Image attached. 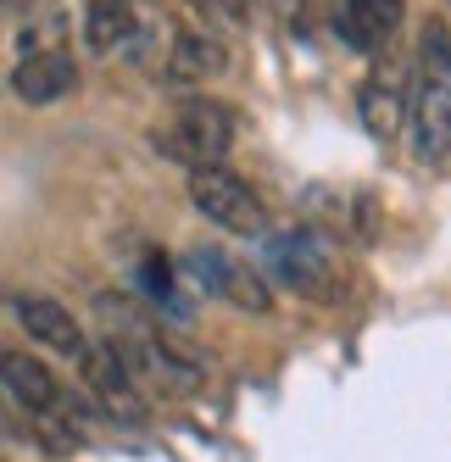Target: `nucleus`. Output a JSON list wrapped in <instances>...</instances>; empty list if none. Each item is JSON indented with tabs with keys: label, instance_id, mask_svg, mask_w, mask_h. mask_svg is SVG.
I'll return each mask as SVG.
<instances>
[{
	"label": "nucleus",
	"instance_id": "2",
	"mask_svg": "<svg viewBox=\"0 0 451 462\" xmlns=\"http://www.w3.org/2000/svg\"><path fill=\"white\" fill-rule=\"evenodd\" d=\"M95 318L106 328V346L134 368V379H162V384H189L196 368L179 356V346L156 328V318H145L128 295H95Z\"/></svg>",
	"mask_w": 451,
	"mask_h": 462
},
{
	"label": "nucleus",
	"instance_id": "12",
	"mask_svg": "<svg viewBox=\"0 0 451 462\" xmlns=\"http://www.w3.org/2000/svg\"><path fill=\"white\" fill-rule=\"evenodd\" d=\"M73 89H78V61L68 51H56V45L28 51L12 68V95L28 101V106H51V101H61V95H73Z\"/></svg>",
	"mask_w": 451,
	"mask_h": 462
},
{
	"label": "nucleus",
	"instance_id": "16",
	"mask_svg": "<svg viewBox=\"0 0 451 462\" xmlns=\"http://www.w3.org/2000/svg\"><path fill=\"white\" fill-rule=\"evenodd\" d=\"M168 284H173V279H168V262L151 256V262H145V290H151V301H168Z\"/></svg>",
	"mask_w": 451,
	"mask_h": 462
},
{
	"label": "nucleus",
	"instance_id": "13",
	"mask_svg": "<svg viewBox=\"0 0 451 462\" xmlns=\"http://www.w3.org/2000/svg\"><path fill=\"white\" fill-rule=\"evenodd\" d=\"M145 40V23L128 0H89L84 6V45L95 56H134Z\"/></svg>",
	"mask_w": 451,
	"mask_h": 462
},
{
	"label": "nucleus",
	"instance_id": "1",
	"mask_svg": "<svg viewBox=\"0 0 451 462\" xmlns=\"http://www.w3.org/2000/svg\"><path fill=\"white\" fill-rule=\"evenodd\" d=\"M412 101H407V140L412 156L435 168L451 156V28L440 17L424 23L412 51Z\"/></svg>",
	"mask_w": 451,
	"mask_h": 462
},
{
	"label": "nucleus",
	"instance_id": "9",
	"mask_svg": "<svg viewBox=\"0 0 451 462\" xmlns=\"http://www.w3.org/2000/svg\"><path fill=\"white\" fill-rule=\"evenodd\" d=\"M407 17V0H340L335 6V40L363 51V56H379L384 45L396 40V28Z\"/></svg>",
	"mask_w": 451,
	"mask_h": 462
},
{
	"label": "nucleus",
	"instance_id": "5",
	"mask_svg": "<svg viewBox=\"0 0 451 462\" xmlns=\"http://www.w3.org/2000/svg\"><path fill=\"white\" fill-rule=\"evenodd\" d=\"M268 273L296 290V295H312V301H335V251L324 235L312 228H284V235H268Z\"/></svg>",
	"mask_w": 451,
	"mask_h": 462
},
{
	"label": "nucleus",
	"instance_id": "11",
	"mask_svg": "<svg viewBox=\"0 0 451 462\" xmlns=\"http://www.w3.org/2000/svg\"><path fill=\"white\" fill-rule=\"evenodd\" d=\"M17 323L28 328V340H40V346H51L56 356H73V362H84L89 356V335L78 328V318L61 307V301H51V295H17Z\"/></svg>",
	"mask_w": 451,
	"mask_h": 462
},
{
	"label": "nucleus",
	"instance_id": "6",
	"mask_svg": "<svg viewBox=\"0 0 451 462\" xmlns=\"http://www.w3.org/2000/svg\"><path fill=\"white\" fill-rule=\"evenodd\" d=\"M189 201L196 212L217 228H229V235H262L268 228V212L256 201V189L245 179H235L229 168H201L189 173Z\"/></svg>",
	"mask_w": 451,
	"mask_h": 462
},
{
	"label": "nucleus",
	"instance_id": "8",
	"mask_svg": "<svg viewBox=\"0 0 451 462\" xmlns=\"http://www.w3.org/2000/svg\"><path fill=\"white\" fill-rule=\"evenodd\" d=\"M184 273L196 279L207 295H223V301L251 307V312H268V284L256 279L245 262H235L229 251H217V245H196V251H184Z\"/></svg>",
	"mask_w": 451,
	"mask_h": 462
},
{
	"label": "nucleus",
	"instance_id": "17",
	"mask_svg": "<svg viewBox=\"0 0 451 462\" xmlns=\"http://www.w3.org/2000/svg\"><path fill=\"white\" fill-rule=\"evenodd\" d=\"M273 12H279L284 23H296V17L307 12V0H273Z\"/></svg>",
	"mask_w": 451,
	"mask_h": 462
},
{
	"label": "nucleus",
	"instance_id": "10",
	"mask_svg": "<svg viewBox=\"0 0 451 462\" xmlns=\"http://www.w3.org/2000/svg\"><path fill=\"white\" fill-rule=\"evenodd\" d=\"M217 73H229V45L212 28H173L168 56H162V79L168 84H207Z\"/></svg>",
	"mask_w": 451,
	"mask_h": 462
},
{
	"label": "nucleus",
	"instance_id": "14",
	"mask_svg": "<svg viewBox=\"0 0 451 462\" xmlns=\"http://www.w3.org/2000/svg\"><path fill=\"white\" fill-rule=\"evenodd\" d=\"M407 101H412V84H401L396 73H368L357 89V117L373 140H396L407 128Z\"/></svg>",
	"mask_w": 451,
	"mask_h": 462
},
{
	"label": "nucleus",
	"instance_id": "7",
	"mask_svg": "<svg viewBox=\"0 0 451 462\" xmlns=\"http://www.w3.org/2000/svg\"><path fill=\"white\" fill-rule=\"evenodd\" d=\"M78 379L89 390V402L101 407L106 418H117V423H145V395L134 384V368H128V362L106 340L89 346V356L78 362Z\"/></svg>",
	"mask_w": 451,
	"mask_h": 462
},
{
	"label": "nucleus",
	"instance_id": "3",
	"mask_svg": "<svg viewBox=\"0 0 451 462\" xmlns=\"http://www.w3.org/2000/svg\"><path fill=\"white\" fill-rule=\"evenodd\" d=\"M6 402L28 412V423L40 429V440L51 451H73L78 446V407L68 384H56V374L28 351H6Z\"/></svg>",
	"mask_w": 451,
	"mask_h": 462
},
{
	"label": "nucleus",
	"instance_id": "4",
	"mask_svg": "<svg viewBox=\"0 0 451 462\" xmlns=\"http://www.w3.org/2000/svg\"><path fill=\"white\" fill-rule=\"evenodd\" d=\"M151 145L162 151L168 162H179L184 173L223 168V156H229V145H235V112L217 106V101H184V106L151 134Z\"/></svg>",
	"mask_w": 451,
	"mask_h": 462
},
{
	"label": "nucleus",
	"instance_id": "15",
	"mask_svg": "<svg viewBox=\"0 0 451 462\" xmlns=\"http://www.w3.org/2000/svg\"><path fill=\"white\" fill-rule=\"evenodd\" d=\"M196 6V17L212 28V34H235V28H245V0H189Z\"/></svg>",
	"mask_w": 451,
	"mask_h": 462
}]
</instances>
